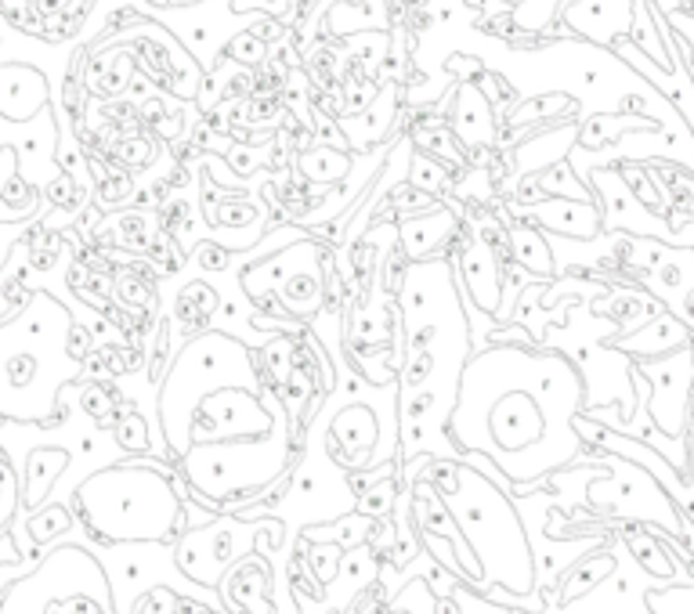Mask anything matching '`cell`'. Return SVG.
<instances>
[{"label": "cell", "instance_id": "6da1fadb", "mask_svg": "<svg viewBox=\"0 0 694 614\" xmlns=\"http://www.w3.org/2000/svg\"><path fill=\"white\" fill-rule=\"evenodd\" d=\"M159 419L192 495L214 509L249 503L290 466L287 416L265 397L249 351L224 333H203L174 358Z\"/></svg>", "mask_w": 694, "mask_h": 614}, {"label": "cell", "instance_id": "7a4b0ae2", "mask_svg": "<svg viewBox=\"0 0 694 614\" xmlns=\"http://www.w3.org/2000/svg\"><path fill=\"white\" fill-rule=\"evenodd\" d=\"M583 377L568 358L492 347L460 369L449 434L463 456H482L507 481L539 484L583 452Z\"/></svg>", "mask_w": 694, "mask_h": 614}, {"label": "cell", "instance_id": "3957f363", "mask_svg": "<svg viewBox=\"0 0 694 614\" xmlns=\"http://www.w3.org/2000/svg\"><path fill=\"white\" fill-rule=\"evenodd\" d=\"M73 315L51 293H29L26 307L0 322V416L15 423H48L59 394L84 369L73 351Z\"/></svg>", "mask_w": 694, "mask_h": 614}, {"label": "cell", "instance_id": "277c9868", "mask_svg": "<svg viewBox=\"0 0 694 614\" xmlns=\"http://www.w3.org/2000/svg\"><path fill=\"white\" fill-rule=\"evenodd\" d=\"M427 481L438 488L441 503L449 506L452 525L460 528L463 545L471 550L477 575L485 586H499L514 597H532L536 589V556L525 536L514 503L499 484H492L474 466L441 459Z\"/></svg>", "mask_w": 694, "mask_h": 614}, {"label": "cell", "instance_id": "5b68a950", "mask_svg": "<svg viewBox=\"0 0 694 614\" xmlns=\"http://www.w3.org/2000/svg\"><path fill=\"white\" fill-rule=\"evenodd\" d=\"M76 514L101 545H159L181 528V499L170 477L145 463H120L76 488Z\"/></svg>", "mask_w": 694, "mask_h": 614}, {"label": "cell", "instance_id": "8992f818", "mask_svg": "<svg viewBox=\"0 0 694 614\" xmlns=\"http://www.w3.org/2000/svg\"><path fill=\"white\" fill-rule=\"evenodd\" d=\"M0 614H117L101 564L80 545H62L29 578L8 589Z\"/></svg>", "mask_w": 694, "mask_h": 614}, {"label": "cell", "instance_id": "52a82bcc", "mask_svg": "<svg viewBox=\"0 0 694 614\" xmlns=\"http://www.w3.org/2000/svg\"><path fill=\"white\" fill-rule=\"evenodd\" d=\"M48 101V79L33 65H0V112L8 120H29Z\"/></svg>", "mask_w": 694, "mask_h": 614}, {"label": "cell", "instance_id": "ba28073f", "mask_svg": "<svg viewBox=\"0 0 694 614\" xmlns=\"http://www.w3.org/2000/svg\"><path fill=\"white\" fill-rule=\"evenodd\" d=\"M377 430H380L377 416H373L366 405H351V408H344V413L333 419V438L351 452V456L344 459L348 466H366L369 463L366 449L373 445Z\"/></svg>", "mask_w": 694, "mask_h": 614}, {"label": "cell", "instance_id": "9c48e42d", "mask_svg": "<svg viewBox=\"0 0 694 614\" xmlns=\"http://www.w3.org/2000/svg\"><path fill=\"white\" fill-rule=\"evenodd\" d=\"M510 243H514L521 265H528L532 271H539V275H550V271H553L550 246L543 243V235L536 229H514V232H510Z\"/></svg>", "mask_w": 694, "mask_h": 614}, {"label": "cell", "instance_id": "30bf717a", "mask_svg": "<svg viewBox=\"0 0 694 614\" xmlns=\"http://www.w3.org/2000/svg\"><path fill=\"white\" fill-rule=\"evenodd\" d=\"M652 614H694V586H662L647 597Z\"/></svg>", "mask_w": 694, "mask_h": 614}, {"label": "cell", "instance_id": "8fae6325", "mask_svg": "<svg viewBox=\"0 0 694 614\" xmlns=\"http://www.w3.org/2000/svg\"><path fill=\"white\" fill-rule=\"evenodd\" d=\"M301 167L308 170V174H318V170H322L326 181H333V177H340V170L348 167V159L340 156V152L318 149V152H308V156H304V159H301Z\"/></svg>", "mask_w": 694, "mask_h": 614}, {"label": "cell", "instance_id": "7c38bea8", "mask_svg": "<svg viewBox=\"0 0 694 614\" xmlns=\"http://www.w3.org/2000/svg\"><path fill=\"white\" fill-rule=\"evenodd\" d=\"M11 509H15V477H11V466L0 456V528L8 525Z\"/></svg>", "mask_w": 694, "mask_h": 614}]
</instances>
